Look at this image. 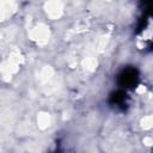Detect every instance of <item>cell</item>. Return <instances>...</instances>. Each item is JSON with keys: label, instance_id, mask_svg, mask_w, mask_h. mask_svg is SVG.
<instances>
[{"label": "cell", "instance_id": "6da1fadb", "mask_svg": "<svg viewBox=\"0 0 153 153\" xmlns=\"http://www.w3.org/2000/svg\"><path fill=\"white\" fill-rule=\"evenodd\" d=\"M50 123V118L48 116V114H41L38 116V124L41 128H47Z\"/></svg>", "mask_w": 153, "mask_h": 153}, {"label": "cell", "instance_id": "7a4b0ae2", "mask_svg": "<svg viewBox=\"0 0 153 153\" xmlns=\"http://www.w3.org/2000/svg\"><path fill=\"white\" fill-rule=\"evenodd\" d=\"M151 126H152V118H151V116L145 117L143 121H142V127L143 128H151Z\"/></svg>", "mask_w": 153, "mask_h": 153}, {"label": "cell", "instance_id": "3957f363", "mask_svg": "<svg viewBox=\"0 0 153 153\" xmlns=\"http://www.w3.org/2000/svg\"><path fill=\"white\" fill-rule=\"evenodd\" d=\"M143 142H145V145L151 146V145H152V139H151V137H146V139L143 140Z\"/></svg>", "mask_w": 153, "mask_h": 153}]
</instances>
